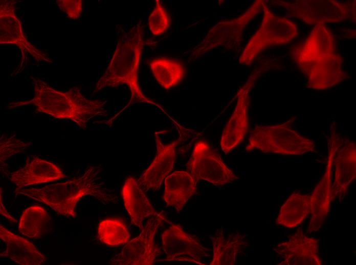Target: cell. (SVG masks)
<instances>
[{
  "label": "cell",
  "mask_w": 356,
  "mask_h": 265,
  "mask_svg": "<svg viewBox=\"0 0 356 265\" xmlns=\"http://www.w3.org/2000/svg\"><path fill=\"white\" fill-rule=\"evenodd\" d=\"M100 171L99 167H91L77 178L41 188H23L16 190V193L44 203L58 214L75 217L77 203L85 196H94L105 203L114 201V198L97 182Z\"/></svg>",
  "instance_id": "4"
},
{
  "label": "cell",
  "mask_w": 356,
  "mask_h": 265,
  "mask_svg": "<svg viewBox=\"0 0 356 265\" xmlns=\"http://www.w3.org/2000/svg\"><path fill=\"white\" fill-rule=\"evenodd\" d=\"M244 236L237 233L226 238L222 229L218 230L213 240V257L211 265H233L236 254L247 246Z\"/></svg>",
  "instance_id": "23"
},
{
  "label": "cell",
  "mask_w": 356,
  "mask_h": 265,
  "mask_svg": "<svg viewBox=\"0 0 356 265\" xmlns=\"http://www.w3.org/2000/svg\"><path fill=\"white\" fill-rule=\"evenodd\" d=\"M157 154L155 157L137 182L144 192L159 190L163 180L173 168L176 159L175 147L179 140L169 144H164L159 136L155 135Z\"/></svg>",
  "instance_id": "17"
},
{
  "label": "cell",
  "mask_w": 356,
  "mask_h": 265,
  "mask_svg": "<svg viewBox=\"0 0 356 265\" xmlns=\"http://www.w3.org/2000/svg\"><path fill=\"white\" fill-rule=\"evenodd\" d=\"M119 31L115 50L105 72L97 82L95 91L126 85L130 92V104H154L143 94L138 84L141 56L145 43L142 21L127 31L122 28Z\"/></svg>",
  "instance_id": "2"
},
{
  "label": "cell",
  "mask_w": 356,
  "mask_h": 265,
  "mask_svg": "<svg viewBox=\"0 0 356 265\" xmlns=\"http://www.w3.org/2000/svg\"><path fill=\"white\" fill-rule=\"evenodd\" d=\"M54 164L37 157L22 168L11 173L10 179L16 186V190L30 185L49 182L65 177Z\"/></svg>",
  "instance_id": "18"
},
{
  "label": "cell",
  "mask_w": 356,
  "mask_h": 265,
  "mask_svg": "<svg viewBox=\"0 0 356 265\" xmlns=\"http://www.w3.org/2000/svg\"><path fill=\"white\" fill-rule=\"evenodd\" d=\"M187 168L197 181L202 179L216 186L238 179L218 155L202 140L195 143Z\"/></svg>",
  "instance_id": "10"
},
{
  "label": "cell",
  "mask_w": 356,
  "mask_h": 265,
  "mask_svg": "<svg viewBox=\"0 0 356 265\" xmlns=\"http://www.w3.org/2000/svg\"><path fill=\"white\" fill-rule=\"evenodd\" d=\"M50 229V216L43 208L34 205L27 208L23 213L18 229L23 235L38 239Z\"/></svg>",
  "instance_id": "25"
},
{
  "label": "cell",
  "mask_w": 356,
  "mask_h": 265,
  "mask_svg": "<svg viewBox=\"0 0 356 265\" xmlns=\"http://www.w3.org/2000/svg\"><path fill=\"white\" fill-rule=\"evenodd\" d=\"M309 214V196L293 192L281 206L276 223L288 228H296Z\"/></svg>",
  "instance_id": "22"
},
{
  "label": "cell",
  "mask_w": 356,
  "mask_h": 265,
  "mask_svg": "<svg viewBox=\"0 0 356 265\" xmlns=\"http://www.w3.org/2000/svg\"><path fill=\"white\" fill-rule=\"evenodd\" d=\"M318 248V241L300 229L290 235L288 241L276 246L274 250L282 259L278 265H321Z\"/></svg>",
  "instance_id": "14"
},
{
  "label": "cell",
  "mask_w": 356,
  "mask_h": 265,
  "mask_svg": "<svg viewBox=\"0 0 356 265\" xmlns=\"http://www.w3.org/2000/svg\"><path fill=\"white\" fill-rule=\"evenodd\" d=\"M291 57L305 75L307 87L322 90L348 77L343 69V58L336 50L334 36L323 24L316 25L301 43L291 50Z\"/></svg>",
  "instance_id": "1"
},
{
  "label": "cell",
  "mask_w": 356,
  "mask_h": 265,
  "mask_svg": "<svg viewBox=\"0 0 356 265\" xmlns=\"http://www.w3.org/2000/svg\"><path fill=\"white\" fill-rule=\"evenodd\" d=\"M334 176L331 184V202L340 201L356 177V146L349 140L341 142L333 157Z\"/></svg>",
  "instance_id": "15"
},
{
  "label": "cell",
  "mask_w": 356,
  "mask_h": 265,
  "mask_svg": "<svg viewBox=\"0 0 356 265\" xmlns=\"http://www.w3.org/2000/svg\"><path fill=\"white\" fill-rule=\"evenodd\" d=\"M12 1H1L0 42L14 44L24 52L31 54L37 60L51 62L47 54L36 48L25 37L19 19L14 14Z\"/></svg>",
  "instance_id": "16"
},
{
  "label": "cell",
  "mask_w": 356,
  "mask_h": 265,
  "mask_svg": "<svg viewBox=\"0 0 356 265\" xmlns=\"http://www.w3.org/2000/svg\"><path fill=\"white\" fill-rule=\"evenodd\" d=\"M163 261H184L204 265L203 257L209 256L210 250L201 244L197 238L184 232L179 225L171 224L162 234Z\"/></svg>",
  "instance_id": "12"
},
{
  "label": "cell",
  "mask_w": 356,
  "mask_h": 265,
  "mask_svg": "<svg viewBox=\"0 0 356 265\" xmlns=\"http://www.w3.org/2000/svg\"><path fill=\"white\" fill-rule=\"evenodd\" d=\"M170 24L168 13L161 1L156 0L155 7L148 17V25L153 36H159L165 33Z\"/></svg>",
  "instance_id": "27"
},
{
  "label": "cell",
  "mask_w": 356,
  "mask_h": 265,
  "mask_svg": "<svg viewBox=\"0 0 356 265\" xmlns=\"http://www.w3.org/2000/svg\"><path fill=\"white\" fill-rule=\"evenodd\" d=\"M262 10L263 15L260 25L243 50L239 58L240 64L250 65L268 47L287 44L298 35L296 24L287 18L275 15L264 1Z\"/></svg>",
  "instance_id": "6"
},
{
  "label": "cell",
  "mask_w": 356,
  "mask_h": 265,
  "mask_svg": "<svg viewBox=\"0 0 356 265\" xmlns=\"http://www.w3.org/2000/svg\"><path fill=\"white\" fill-rule=\"evenodd\" d=\"M56 3L59 8L71 18H78L81 14L82 9V0H57Z\"/></svg>",
  "instance_id": "29"
},
{
  "label": "cell",
  "mask_w": 356,
  "mask_h": 265,
  "mask_svg": "<svg viewBox=\"0 0 356 265\" xmlns=\"http://www.w3.org/2000/svg\"><path fill=\"white\" fill-rule=\"evenodd\" d=\"M27 144L21 140L9 138L1 140V162H4L11 155L23 151Z\"/></svg>",
  "instance_id": "28"
},
{
  "label": "cell",
  "mask_w": 356,
  "mask_h": 265,
  "mask_svg": "<svg viewBox=\"0 0 356 265\" xmlns=\"http://www.w3.org/2000/svg\"><path fill=\"white\" fill-rule=\"evenodd\" d=\"M271 2L286 9L292 16L309 24L337 23L351 18L355 19V1L352 4L341 3L335 0Z\"/></svg>",
  "instance_id": "7"
},
{
  "label": "cell",
  "mask_w": 356,
  "mask_h": 265,
  "mask_svg": "<svg viewBox=\"0 0 356 265\" xmlns=\"http://www.w3.org/2000/svg\"><path fill=\"white\" fill-rule=\"evenodd\" d=\"M289 121L275 125H257L251 131L246 150L258 149L264 153L301 155L315 151L310 139L292 129Z\"/></svg>",
  "instance_id": "5"
},
{
  "label": "cell",
  "mask_w": 356,
  "mask_h": 265,
  "mask_svg": "<svg viewBox=\"0 0 356 265\" xmlns=\"http://www.w3.org/2000/svg\"><path fill=\"white\" fill-rule=\"evenodd\" d=\"M0 237L6 245L1 256H7L21 265H40L45 257L28 240L12 233L0 225Z\"/></svg>",
  "instance_id": "21"
},
{
  "label": "cell",
  "mask_w": 356,
  "mask_h": 265,
  "mask_svg": "<svg viewBox=\"0 0 356 265\" xmlns=\"http://www.w3.org/2000/svg\"><path fill=\"white\" fill-rule=\"evenodd\" d=\"M197 182L188 172L176 171L167 176L163 197L167 205L181 211L196 192Z\"/></svg>",
  "instance_id": "20"
},
{
  "label": "cell",
  "mask_w": 356,
  "mask_h": 265,
  "mask_svg": "<svg viewBox=\"0 0 356 265\" xmlns=\"http://www.w3.org/2000/svg\"><path fill=\"white\" fill-rule=\"evenodd\" d=\"M257 75L253 73L240 89L234 111L223 129L220 145L226 154L242 141L248 131L249 93Z\"/></svg>",
  "instance_id": "13"
},
{
  "label": "cell",
  "mask_w": 356,
  "mask_h": 265,
  "mask_svg": "<svg viewBox=\"0 0 356 265\" xmlns=\"http://www.w3.org/2000/svg\"><path fill=\"white\" fill-rule=\"evenodd\" d=\"M164 221L169 223L161 213L151 216L139 235L128 242L109 263L115 265L154 264L156 258L161 253L160 248L154 242V238L158 228Z\"/></svg>",
  "instance_id": "9"
},
{
  "label": "cell",
  "mask_w": 356,
  "mask_h": 265,
  "mask_svg": "<svg viewBox=\"0 0 356 265\" xmlns=\"http://www.w3.org/2000/svg\"><path fill=\"white\" fill-rule=\"evenodd\" d=\"M341 142L335 131L333 130L328 141V154L325 171L309 195L311 217L307 233L318 231L328 215L331 202L333 157Z\"/></svg>",
  "instance_id": "11"
},
{
  "label": "cell",
  "mask_w": 356,
  "mask_h": 265,
  "mask_svg": "<svg viewBox=\"0 0 356 265\" xmlns=\"http://www.w3.org/2000/svg\"><path fill=\"white\" fill-rule=\"evenodd\" d=\"M122 195L132 223L140 229L143 228V222L147 217L161 214L155 210L137 180L132 177L125 180Z\"/></svg>",
  "instance_id": "19"
},
{
  "label": "cell",
  "mask_w": 356,
  "mask_h": 265,
  "mask_svg": "<svg viewBox=\"0 0 356 265\" xmlns=\"http://www.w3.org/2000/svg\"><path fill=\"white\" fill-rule=\"evenodd\" d=\"M99 240L103 244L117 246L128 242L130 235L124 222L119 219H106L98 228Z\"/></svg>",
  "instance_id": "26"
},
{
  "label": "cell",
  "mask_w": 356,
  "mask_h": 265,
  "mask_svg": "<svg viewBox=\"0 0 356 265\" xmlns=\"http://www.w3.org/2000/svg\"><path fill=\"white\" fill-rule=\"evenodd\" d=\"M1 213L2 215H4L6 218H7L8 220H9L11 221H12L14 223L16 222V220L13 218L9 214V213L6 210V209L4 208L3 205V203L2 202V196L1 194Z\"/></svg>",
  "instance_id": "30"
},
{
  "label": "cell",
  "mask_w": 356,
  "mask_h": 265,
  "mask_svg": "<svg viewBox=\"0 0 356 265\" xmlns=\"http://www.w3.org/2000/svg\"><path fill=\"white\" fill-rule=\"evenodd\" d=\"M153 76L164 89L168 90L184 78L186 69L180 61L167 58L153 59L150 63Z\"/></svg>",
  "instance_id": "24"
},
{
  "label": "cell",
  "mask_w": 356,
  "mask_h": 265,
  "mask_svg": "<svg viewBox=\"0 0 356 265\" xmlns=\"http://www.w3.org/2000/svg\"><path fill=\"white\" fill-rule=\"evenodd\" d=\"M263 1H255L238 17L216 23L194 48L191 54L192 59L199 58L219 47H224L228 49L237 48L242 41L243 30L261 11Z\"/></svg>",
  "instance_id": "8"
},
{
  "label": "cell",
  "mask_w": 356,
  "mask_h": 265,
  "mask_svg": "<svg viewBox=\"0 0 356 265\" xmlns=\"http://www.w3.org/2000/svg\"><path fill=\"white\" fill-rule=\"evenodd\" d=\"M33 85L34 96L27 103L34 105L38 112L58 119H70L82 129H86L92 118L105 114V101L88 99L77 87L62 92L39 79H34Z\"/></svg>",
  "instance_id": "3"
}]
</instances>
